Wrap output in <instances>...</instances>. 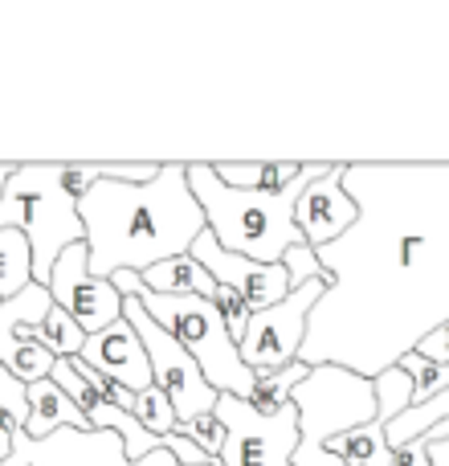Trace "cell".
<instances>
[{"instance_id": "obj_1", "label": "cell", "mask_w": 449, "mask_h": 466, "mask_svg": "<svg viewBox=\"0 0 449 466\" xmlns=\"http://www.w3.org/2000/svg\"><path fill=\"white\" fill-rule=\"evenodd\" d=\"M344 188L360 221L314 249L331 287L298 360L376 380L449 323V164H347Z\"/></svg>"}, {"instance_id": "obj_2", "label": "cell", "mask_w": 449, "mask_h": 466, "mask_svg": "<svg viewBox=\"0 0 449 466\" xmlns=\"http://www.w3.org/2000/svg\"><path fill=\"white\" fill-rule=\"evenodd\" d=\"M78 218L86 226L95 279H115L123 270L147 274L168 258L188 254L209 229L188 185V164H160L147 185L98 180L78 201Z\"/></svg>"}, {"instance_id": "obj_3", "label": "cell", "mask_w": 449, "mask_h": 466, "mask_svg": "<svg viewBox=\"0 0 449 466\" xmlns=\"http://www.w3.org/2000/svg\"><path fill=\"white\" fill-rule=\"evenodd\" d=\"M327 168L331 164H306V172L286 193H249V188L224 185L213 164H188V185L221 249L249 258V262L278 266L286 249L306 241L294 221V205L306 193V185H314Z\"/></svg>"}, {"instance_id": "obj_4", "label": "cell", "mask_w": 449, "mask_h": 466, "mask_svg": "<svg viewBox=\"0 0 449 466\" xmlns=\"http://www.w3.org/2000/svg\"><path fill=\"white\" fill-rule=\"evenodd\" d=\"M115 290L123 299H139L144 311L201 364L205 380L217 389L221 397H241L249 401L257 389V372L241 360V348L233 339L229 323L221 319L217 303L213 299H201V295H152L144 287V274H115Z\"/></svg>"}, {"instance_id": "obj_5", "label": "cell", "mask_w": 449, "mask_h": 466, "mask_svg": "<svg viewBox=\"0 0 449 466\" xmlns=\"http://www.w3.org/2000/svg\"><path fill=\"white\" fill-rule=\"evenodd\" d=\"M0 229H21L33 246V282L49 287L54 262L86 241L70 164H21L0 197Z\"/></svg>"}, {"instance_id": "obj_6", "label": "cell", "mask_w": 449, "mask_h": 466, "mask_svg": "<svg viewBox=\"0 0 449 466\" xmlns=\"http://www.w3.org/2000/svg\"><path fill=\"white\" fill-rule=\"evenodd\" d=\"M290 401L298 405V430H303L294 466H347L339 454H331L327 442L380 418L376 380L339 364H314L303 385L290 393Z\"/></svg>"}, {"instance_id": "obj_7", "label": "cell", "mask_w": 449, "mask_h": 466, "mask_svg": "<svg viewBox=\"0 0 449 466\" xmlns=\"http://www.w3.org/2000/svg\"><path fill=\"white\" fill-rule=\"evenodd\" d=\"M217 421L224 426L221 466H294L298 451V405L262 413L241 397H221Z\"/></svg>"}, {"instance_id": "obj_8", "label": "cell", "mask_w": 449, "mask_h": 466, "mask_svg": "<svg viewBox=\"0 0 449 466\" xmlns=\"http://www.w3.org/2000/svg\"><path fill=\"white\" fill-rule=\"evenodd\" d=\"M327 287H331V279H311L290 290L282 303L249 315L245 336L237 339V348H241V360H245L257 377H262V372H278L298 360V352H303V344H306L311 311L319 307V299L327 295Z\"/></svg>"}, {"instance_id": "obj_9", "label": "cell", "mask_w": 449, "mask_h": 466, "mask_svg": "<svg viewBox=\"0 0 449 466\" xmlns=\"http://www.w3.org/2000/svg\"><path fill=\"white\" fill-rule=\"evenodd\" d=\"M123 315H127V323L139 331V339H144L147 360H152V377H155V385L168 393V401H172V410H176L180 426H185V421L205 418V413H217L221 393L209 385V380H205L201 364H196L193 356H188L185 348H180L176 339H172L168 331H164L160 323L144 311V303H139V299H127Z\"/></svg>"}, {"instance_id": "obj_10", "label": "cell", "mask_w": 449, "mask_h": 466, "mask_svg": "<svg viewBox=\"0 0 449 466\" xmlns=\"http://www.w3.org/2000/svg\"><path fill=\"white\" fill-rule=\"evenodd\" d=\"M49 295H54V307H62V311L70 315L86 336H98V331H106L111 323H119L123 307H127V299L115 290L111 279H95V274H90L86 241L70 246L54 262V274H49Z\"/></svg>"}, {"instance_id": "obj_11", "label": "cell", "mask_w": 449, "mask_h": 466, "mask_svg": "<svg viewBox=\"0 0 449 466\" xmlns=\"http://www.w3.org/2000/svg\"><path fill=\"white\" fill-rule=\"evenodd\" d=\"M5 466H180L172 451H155L131 462L123 454V438L111 430H57L54 438L16 434L13 459Z\"/></svg>"}, {"instance_id": "obj_12", "label": "cell", "mask_w": 449, "mask_h": 466, "mask_svg": "<svg viewBox=\"0 0 449 466\" xmlns=\"http://www.w3.org/2000/svg\"><path fill=\"white\" fill-rule=\"evenodd\" d=\"M188 254H193L196 262L221 282V287H229L233 295L245 299L249 311H265V307L282 303V299L290 295V270L282 262L262 266V262H249V258H241V254H229V249L217 246V238H213L209 229L196 238V246L188 249Z\"/></svg>"}, {"instance_id": "obj_13", "label": "cell", "mask_w": 449, "mask_h": 466, "mask_svg": "<svg viewBox=\"0 0 449 466\" xmlns=\"http://www.w3.org/2000/svg\"><path fill=\"white\" fill-rule=\"evenodd\" d=\"M344 168L347 164H331L314 185H306V193L298 197V205H294V221L311 249H323V246H331V241H339L360 221V205H355L344 188Z\"/></svg>"}, {"instance_id": "obj_14", "label": "cell", "mask_w": 449, "mask_h": 466, "mask_svg": "<svg viewBox=\"0 0 449 466\" xmlns=\"http://www.w3.org/2000/svg\"><path fill=\"white\" fill-rule=\"evenodd\" d=\"M78 360L86 364V369H95L98 377L131 389V393H144V389L155 385L147 348H144V339H139V331L127 323V315H123L119 323H111L106 331H98V336H86V348H82Z\"/></svg>"}, {"instance_id": "obj_15", "label": "cell", "mask_w": 449, "mask_h": 466, "mask_svg": "<svg viewBox=\"0 0 449 466\" xmlns=\"http://www.w3.org/2000/svg\"><path fill=\"white\" fill-rule=\"evenodd\" d=\"M49 311H54V295H49V287H41V282L25 287L21 295L8 299V303H0V364H8V356L21 344L37 339Z\"/></svg>"}, {"instance_id": "obj_16", "label": "cell", "mask_w": 449, "mask_h": 466, "mask_svg": "<svg viewBox=\"0 0 449 466\" xmlns=\"http://www.w3.org/2000/svg\"><path fill=\"white\" fill-rule=\"evenodd\" d=\"M57 430H90V421L74 405V397L49 377L29 385V426H25V434L41 442V438H54Z\"/></svg>"}, {"instance_id": "obj_17", "label": "cell", "mask_w": 449, "mask_h": 466, "mask_svg": "<svg viewBox=\"0 0 449 466\" xmlns=\"http://www.w3.org/2000/svg\"><path fill=\"white\" fill-rule=\"evenodd\" d=\"M144 287L152 295H201V299H217V279L196 262L193 254H180V258H168V262L152 266L144 274Z\"/></svg>"}, {"instance_id": "obj_18", "label": "cell", "mask_w": 449, "mask_h": 466, "mask_svg": "<svg viewBox=\"0 0 449 466\" xmlns=\"http://www.w3.org/2000/svg\"><path fill=\"white\" fill-rule=\"evenodd\" d=\"M217 177L229 188H249V193H286L306 164H213Z\"/></svg>"}, {"instance_id": "obj_19", "label": "cell", "mask_w": 449, "mask_h": 466, "mask_svg": "<svg viewBox=\"0 0 449 466\" xmlns=\"http://www.w3.org/2000/svg\"><path fill=\"white\" fill-rule=\"evenodd\" d=\"M388 426H380V421H368V426L360 430H347V434L331 438V454H339L347 466H396V454L393 446H388L384 438Z\"/></svg>"}, {"instance_id": "obj_20", "label": "cell", "mask_w": 449, "mask_h": 466, "mask_svg": "<svg viewBox=\"0 0 449 466\" xmlns=\"http://www.w3.org/2000/svg\"><path fill=\"white\" fill-rule=\"evenodd\" d=\"M33 287V246L21 229H0V303Z\"/></svg>"}, {"instance_id": "obj_21", "label": "cell", "mask_w": 449, "mask_h": 466, "mask_svg": "<svg viewBox=\"0 0 449 466\" xmlns=\"http://www.w3.org/2000/svg\"><path fill=\"white\" fill-rule=\"evenodd\" d=\"M25 426H29V385H21L0 364V466L13 459V442L16 434H25Z\"/></svg>"}, {"instance_id": "obj_22", "label": "cell", "mask_w": 449, "mask_h": 466, "mask_svg": "<svg viewBox=\"0 0 449 466\" xmlns=\"http://www.w3.org/2000/svg\"><path fill=\"white\" fill-rule=\"evenodd\" d=\"M306 372H311V364H303V360L286 364V369H278V372H262V377H257L254 397H249V405H257L262 413L286 410V405H290V393H294V389L306 380Z\"/></svg>"}, {"instance_id": "obj_23", "label": "cell", "mask_w": 449, "mask_h": 466, "mask_svg": "<svg viewBox=\"0 0 449 466\" xmlns=\"http://www.w3.org/2000/svg\"><path fill=\"white\" fill-rule=\"evenodd\" d=\"M37 344L45 348V352H54L57 360H78L82 348H86V331H82L62 307H54L37 331Z\"/></svg>"}, {"instance_id": "obj_24", "label": "cell", "mask_w": 449, "mask_h": 466, "mask_svg": "<svg viewBox=\"0 0 449 466\" xmlns=\"http://www.w3.org/2000/svg\"><path fill=\"white\" fill-rule=\"evenodd\" d=\"M135 418H139V426H144L147 434H155V438H172V434L180 430L176 410H172L168 393H164L160 385H152V389H144V393H135Z\"/></svg>"}, {"instance_id": "obj_25", "label": "cell", "mask_w": 449, "mask_h": 466, "mask_svg": "<svg viewBox=\"0 0 449 466\" xmlns=\"http://www.w3.org/2000/svg\"><path fill=\"white\" fill-rule=\"evenodd\" d=\"M401 369L413 377V397H417L413 405L434 401L442 389H449V364H434V360H425V356L409 352V356L401 360Z\"/></svg>"}, {"instance_id": "obj_26", "label": "cell", "mask_w": 449, "mask_h": 466, "mask_svg": "<svg viewBox=\"0 0 449 466\" xmlns=\"http://www.w3.org/2000/svg\"><path fill=\"white\" fill-rule=\"evenodd\" d=\"M180 438H188V442H196L205 454H209L213 462L221 466V451H224V426L217 421V413H205V418L196 421H185V426L176 430Z\"/></svg>"}, {"instance_id": "obj_27", "label": "cell", "mask_w": 449, "mask_h": 466, "mask_svg": "<svg viewBox=\"0 0 449 466\" xmlns=\"http://www.w3.org/2000/svg\"><path fill=\"white\" fill-rule=\"evenodd\" d=\"M282 266L290 270V290L303 287V282H311V279H327V270L319 266V254H314L306 241L294 246V249H286V254H282Z\"/></svg>"}, {"instance_id": "obj_28", "label": "cell", "mask_w": 449, "mask_h": 466, "mask_svg": "<svg viewBox=\"0 0 449 466\" xmlns=\"http://www.w3.org/2000/svg\"><path fill=\"white\" fill-rule=\"evenodd\" d=\"M217 287H221V282H217ZM213 303H217L221 319L229 323L233 339H241V336H245V323H249V315H254V311H249V303H245V299H241V295H233L229 287H221V290H217V299H213Z\"/></svg>"}, {"instance_id": "obj_29", "label": "cell", "mask_w": 449, "mask_h": 466, "mask_svg": "<svg viewBox=\"0 0 449 466\" xmlns=\"http://www.w3.org/2000/svg\"><path fill=\"white\" fill-rule=\"evenodd\" d=\"M164 451H172V459H176L180 466H217V462L209 459V454L201 451V446L188 442V438H180V434L164 438Z\"/></svg>"}, {"instance_id": "obj_30", "label": "cell", "mask_w": 449, "mask_h": 466, "mask_svg": "<svg viewBox=\"0 0 449 466\" xmlns=\"http://www.w3.org/2000/svg\"><path fill=\"white\" fill-rule=\"evenodd\" d=\"M417 356H425V360H434V364H449V323L445 328H437L429 339H421Z\"/></svg>"}, {"instance_id": "obj_31", "label": "cell", "mask_w": 449, "mask_h": 466, "mask_svg": "<svg viewBox=\"0 0 449 466\" xmlns=\"http://www.w3.org/2000/svg\"><path fill=\"white\" fill-rule=\"evenodd\" d=\"M425 438V434H421ZM429 442V438H425ZM429 466H449V426H445V434L437 438V442H429Z\"/></svg>"}, {"instance_id": "obj_32", "label": "cell", "mask_w": 449, "mask_h": 466, "mask_svg": "<svg viewBox=\"0 0 449 466\" xmlns=\"http://www.w3.org/2000/svg\"><path fill=\"white\" fill-rule=\"evenodd\" d=\"M16 168H21V164H0V197H5V188H8V180H13Z\"/></svg>"}]
</instances>
